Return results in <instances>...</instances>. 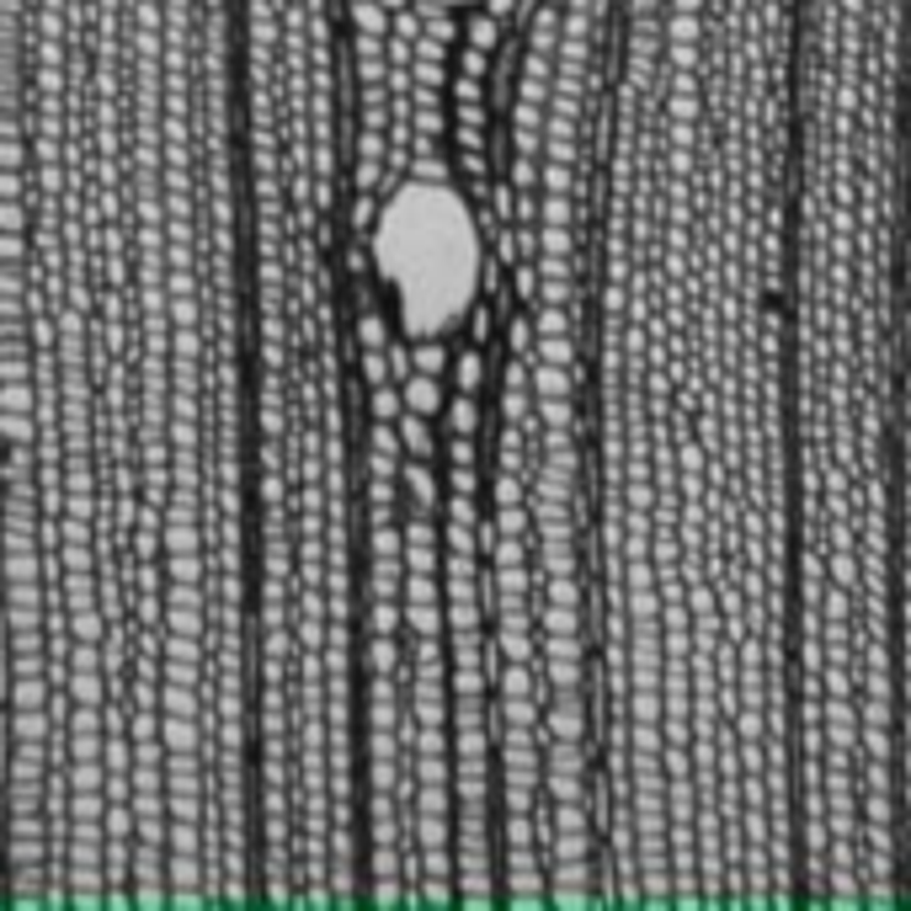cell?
Returning a JSON list of instances; mask_svg holds the SVG:
<instances>
[{
    "mask_svg": "<svg viewBox=\"0 0 911 911\" xmlns=\"http://www.w3.org/2000/svg\"><path fill=\"white\" fill-rule=\"evenodd\" d=\"M368 256L405 342L443 347L469 325L486 278V235L475 203L448 176L416 171L389 187L368 230Z\"/></svg>",
    "mask_w": 911,
    "mask_h": 911,
    "instance_id": "6da1fadb",
    "label": "cell"
},
{
    "mask_svg": "<svg viewBox=\"0 0 911 911\" xmlns=\"http://www.w3.org/2000/svg\"><path fill=\"white\" fill-rule=\"evenodd\" d=\"M421 5H475V0H421Z\"/></svg>",
    "mask_w": 911,
    "mask_h": 911,
    "instance_id": "7a4b0ae2",
    "label": "cell"
}]
</instances>
